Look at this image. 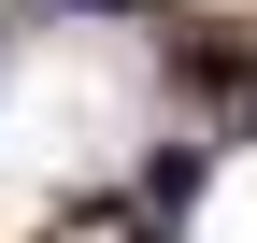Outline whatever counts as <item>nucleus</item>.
Instances as JSON below:
<instances>
[{
  "mask_svg": "<svg viewBox=\"0 0 257 243\" xmlns=\"http://www.w3.org/2000/svg\"><path fill=\"white\" fill-rule=\"evenodd\" d=\"M86 15H114V0H86Z\"/></svg>",
  "mask_w": 257,
  "mask_h": 243,
  "instance_id": "obj_1",
  "label": "nucleus"
}]
</instances>
